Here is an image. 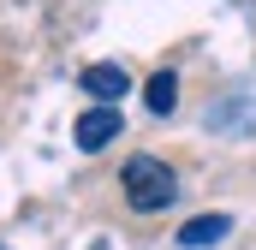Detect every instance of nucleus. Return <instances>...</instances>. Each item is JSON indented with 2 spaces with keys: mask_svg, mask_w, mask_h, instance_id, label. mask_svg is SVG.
I'll return each mask as SVG.
<instances>
[{
  "mask_svg": "<svg viewBox=\"0 0 256 250\" xmlns=\"http://www.w3.org/2000/svg\"><path fill=\"white\" fill-rule=\"evenodd\" d=\"M120 185H126V202L137 214H161V208H173V196H179V173H173L161 155H131L126 167H120Z\"/></svg>",
  "mask_w": 256,
  "mask_h": 250,
  "instance_id": "f257e3e1",
  "label": "nucleus"
},
{
  "mask_svg": "<svg viewBox=\"0 0 256 250\" xmlns=\"http://www.w3.org/2000/svg\"><path fill=\"white\" fill-rule=\"evenodd\" d=\"M208 131H226V137H256V78H238L232 90H220L202 114Z\"/></svg>",
  "mask_w": 256,
  "mask_h": 250,
  "instance_id": "f03ea898",
  "label": "nucleus"
},
{
  "mask_svg": "<svg viewBox=\"0 0 256 250\" xmlns=\"http://www.w3.org/2000/svg\"><path fill=\"white\" fill-rule=\"evenodd\" d=\"M114 137H120V108H84L78 125H72V143H78L84 155H102Z\"/></svg>",
  "mask_w": 256,
  "mask_h": 250,
  "instance_id": "7ed1b4c3",
  "label": "nucleus"
},
{
  "mask_svg": "<svg viewBox=\"0 0 256 250\" xmlns=\"http://www.w3.org/2000/svg\"><path fill=\"white\" fill-rule=\"evenodd\" d=\"M78 90L84 96H96V108H114L120 96H131V78H126V66H84V78H78Z\"/></svg>",
  "mask_w": 256,
  "mask_h": 250,
  "instance_id": "20e7f679",
  "label": "nucleus"
},
{
  "mask_svg": "<svg viewBox=\"0 0 256 250\" xmlns=\"http://www.w3.org/2000/svg\"><path fill=\"white\" fill-rule=\"evenodd\" d=\"M226 232H232V214H220V208L214 214H191L179 226V250H208V244H220Z\"/></svg>",
  "mask_w": 256,
  "mask_h": 250,
  "instance_id": "39448f33",
  "label": "nucleus"
},
{
  "mask_svg": "<svg viewBox=\"0 0 256 250\" xmlns=\"http://www.w3.org/2000/svg\"><path fill=\"white\" fill-rule=\"evenodd\" d=\"M173 96H179V72H155V78L143 84V102H149V114H173Z\"/></svg>",
  "mask_w": 256,
  "mask_h": 250,
  "instance_id": "423d86ee",
  "label": "nucleus"
}]
</instances>
